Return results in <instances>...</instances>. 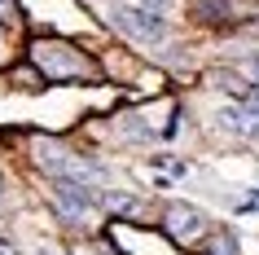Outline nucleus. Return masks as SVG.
<instances>
[{"label": "nucleus", "instance_id": "1", "mask_svg": "<svg viewBox=\"0 0 259 255\" xmlns=\"http://www.w3.org/2000/svg\"><path fill=\"white\" fill-rule=\"evenodd\" d=\"M27 57L35 62L44 80H57V84H75V80H97V62L83 53L79 44L62 40V35H35L27 49Z\"/></svg>", "mask_w": 259, "mask_h": 255}, {"label": "nucleus", "instance_id": "2", "mask_svg": "<svg viewBox=\"0 0 259 255\" xmlns=\"http://www.w3.org/2000/svg\"><path fill=\"white\" fill-rule=\"evenodd\" d=\"M110 27L123 31L137 44H158L167 35V18H163V9H150V5H137V0H119V5H110Z\"/></svg>", "mask_w": 259, "mask_h": 255}, {"label": "nucleus", "instance_id": "3", "mask_svg": "<svg viewBox=\"0 0 259 255\" xmlns=\"http://www.w3.org/2000/svg\"><path fill=\"white\" fill-rule=\"evenodd\" d=\"M53 207H57V215L66 225H83V220H93L101 211V189L62 176V180H53Z\"/></svg>", "mask_w": 259, "mask_h": 255}, {"label": "nucleus", "instance_id": "4", "mask_svg": "<svg viewBox=\"0 0 259 255\" xmlns=\"http://www.w3.org/2000/svg\"><path fill=\"white\" fill-rule=\"evenodd\" d=\"M163 233L176 246H193L198 238H206V215L193 207V202H171L163 211Z\"/></svg>", "mask_w": 259, "mask_h": 255}, {"label": "nucleus", "instance_id": "5", "mask_svg": "<svg viewBox=\"0 0 259 255\" xmlns=\"http://www.w3.org/2000/svg\"><path fill=\"white\" fill-rule=\"evenodd\" d=\"M202 255H242V242L233 238V229H215V233H206Z\"/></svg>", "mask_w": 259, "mask_h": 255}, {"label": "nucleus", "instance_id": "6", "mask_svg": "<svg viewBox=\"0 0 259 255\" xmlns=\"http://www.w3.org/2000/svg\"><path fill=\"white\" fill-rule=\"evenodd\" d=\"M101 211L141 215V198H132V194H119V189H101Z\"/></svg>", "mask_w": 259, "mask_h": 255}, {"label": "nucleus", "instance_id": "7", "mask_svg": "<svg viewBox=\"0 0 259 255\" xmlns=\"http://www.w3.org/2000/svg\"><path fill=\"white\" fill-rule=\"evenodd\" d=\"M14 80L22 84V88H44V75L35 66H22V70H14Z\"/></svg>", "mask_w": 259, "mask_h": 255}, {"label": "nucleus", "instance_id": "8", "mask_svg": "<svg viewBox=\"0 0 259 255\" xmlns=\"http://www.w3.org/2000/svg\"><path fill=\"white\" fill-rule=\"evenodd\" d=\"M18 18H22V5L18 0H0V27L5 22H18Z\"/></svg>", "mask_w": 259, "mask_h": 255}, {"label": "nucleus", "instance_id": "9", "mask_svg": "<svg viewBox=\"0 0 259 255\" xmlns=\"http://www.w3.org/2000/svg\"><path fill=\"white\" fill-rule=\"evenodd\" d=\"M246 75H250V80L259 84V57H250V62H246Z\"/></svg>", "mask_w": 259, "mask_h": 255}, {"label": "nucleus", "instance_id": "10", "mask_svg": "<svg viewBox=\"0 0 259 255\" xmlns=\"http://www.w3.org/2000/svg\"><path fill=\"white\" fill-rule=\"evenodd\" d=\"M88 255H119V251H114V246H93Z\"/></svg>", "mask_w": 259, "mask_h": 255}, {"label": "nucleus", "instance_id": "11", "mask_svg": "<svg viewBox=\"0 0 259 255\" xmlns=\"http://www.w3.org/2000/svg\"><path fill=\"white\" fill-rule=\"evenodd\" d=\"M0 198H5V176H0Z\"/></svg>", "mask_w": 259, "mask_h": 255}, {"label": "nucleus", "instance_id": "12", "mask_svg": "<svg viewBox=\"0 0 259 255\" xmlns=\"http://www.w3.org/2000/svg\"><path fill=\"white\" fill-rule=\"evenodd\" d=\"M0 255H9V251H5V246H0Z\"/></svg>", "mask_w": 259, "mask_h": 255}]
</instances>
